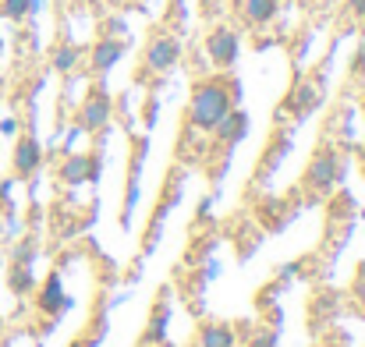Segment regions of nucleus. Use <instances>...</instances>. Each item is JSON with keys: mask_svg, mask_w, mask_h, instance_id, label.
<instances>
[{"mask_svg": "<svg viewBox=\"0 0 365 347\" xmlns=\"http://www.w3.org/2000/svg\"><path fill=\"white\" fill-rule=\"evenodd\" d=\"M202 347H235V333L227 323H213L202 330Z\"/></svg>", "mask_w": 365, "mask_h": 347, "instance_id": "11", "label": "nucleus"}, {"mask_svg": "<svg viewBox=\"0 0 365 347\" xmlns=\"http://www.w3.org/2000/svg\"><path fill=\"white\" fill-rule=\"evenodd\" d=\"M359 291H362V301H365V284H362V287H359Z\"/></svg>", "mask_w": 365, "mask_h": 347, "instance_id": "19", "label": "nucleus"}, {"mask_svg": "<svg viewBox=\"0 0 365 347\" xmlns=\"http://www.w3.org/2000/svg\"><path fill=\"white\" fill-rule=\"evenodd\" d=\"M107 114H110V100L96 93V96H93V100L82 107V124H86V128H103Z\"/></svg>", "mask_w": 365, "mask_h": 347, "instance_id": "8", "label": "nucleus"}, {"mask_svg": "<svg viewBox=\"0 0 365 347\" xmlns=\"http://www.w3.org/2000/svg\"><path fill=\"white\" fill-rule=\"evenodd\" d=\"M32 262H36V248L25 241L14 248V262H11V291L14 294H29L36 287V276H32Z\"/></svg>", "mask_w": 365, "mask_h": 347, "instance_id": "2", "label": "nucleus"}, {"mask_svg": "<svg viewBox=\"0 0 365 347\" xmlns=\"http://www.w3.org/2000/svg\"><path fill=\"white\" fill-rule=\"evenodd\" d=\"M351 11H355V14H365V0H351Z\"/></svg>", "mask_w": 365, "mask_h": 347, "instance_id": "17", "label": "nucleus"}, {"mask_svg": "<svg viewBox=\"0 0 365 347\" xmlns=\"http://www.w3.org/2000/svg\"><path fill=\"white\" fill-rule=\"evenodd\" d=\"M245 128H248V117L238 114V110H227V114H224V120L217 124V131H220V138H224V142H238Z\"/></svg>", "mask_w": 365, "mask_h": 347, "instance_id": "10", "label": "nucleus"}, {"mask_svg": "<svg viewBox=\"0 0 365 347\" xmlns=\"http://www.w3.org/2000/svg\"><path fill=\"white\" fill-rule=\"evenodd\" d=\"M210 57H213L217 68H231L238 61V36L231 29H217L210 36Z\"/></svg>", "mask_w": 365, "mask_h": 347, "instance_id": "3", "label": "nucleus"}, {"mask_svg": "<svg viewBox=\"0 0 365 347\" xmlns=\"http://www.w3.org/2000/svg\"><path fill=\"white\" fill-rule=\"evenodd\" d=\"M273 11H277V0H242V14L252 25H266Z\"/></svg>", "mask_w": 365, "mask_h": 347, "instance_id": "9", "label": "nucleus"}, {"mask_svg": "<svg viewBox=\"0 0 365 347\" xmlns=\"http://www.w3.org/2000/svg\"><path fill=\"white\" fill-rule=\"evenodd\" d=\"M68 64H71V50H61L57 53V68H68Z\"/></svg>", "mask_w": 365, "mask_h": 347, "instance_id": "16", "label": "nucleus"}, {"mask_svg": "<svg viewBox=\"0 0 365 347\" xmlns=\"http://www.w3.org/2000/svg\"><path fill=\"white\" fill-rule=\"evenodd\" d=\"M75 347H96V341H78Z\"/></svg>", "mask_w": 365, "mask_h": 347, "instance_id": "18", "label": "nucleus"}, {"mask_svg": "<svg viewBox=\"0 0 365 347\" xmlns=\"http://www.w3.org/2000/svg\"><path fill=\"white\" fill-rule=\"evenodd\" d=\"M160 305H163V301H160ZM163 330H167V305H163V309H156V316H153V323H149L145 341H163Z\"/></svg>", "mask_w": 365, "mask_h": 347, "instance_id": "15", "label": "nucleus"}, {"mask_svg": "<svg viewBox=\"0 0 365 347\" xmlns=\"http://www.w3.org/2000/svg\"><path fill=\"white\" fill-rule=\"evenodd\" d=\"M227 110H231V93L224 86L206 82L195 89V96H192V124L195 128H217Z\"/></svg>", "mask_w": 365, "mask_h": 347, "instance_id": "1", "label": "nucleus"}, {"mask_svg": "<svg viewBox=\"0 0 365 347\" xmlns=\"http://www.w3.org/2000/svg\"><path fill=\"white\" fill-rule=\"evenodd\" d=\"M64 177H68V181H86V177H93V160H86V156H78V160H68V167H64Z\"/></svg>", "mask_w": 365, "mask_h": 347, "instance_id": "12", "label": "nucleus"}, {"mask_svg": "<svg viewBox=\"0 0 365 347\" xmlns=\"http://www.w3.org/2000/svg\"><path fill=\"white\" fill-rule=\"evenodd\" d=\"M337 174H341V163H337L334 152H330V156H316V163H312V170H309V185L330 188V185L337 181Z\"/></svg>", "mask_w": 365, "mask_h": 347, "instance_id": "6", "label": "nucleus"}, {"mask_svg": "<svg viewBox=\"0 0 365 347\" xmlns=\"http://www.w3.org/2000/svg\"><path fill=\"white\" fill-rule=\"evenodd\" d=\"M39 142L32 138V135H25V138H18V145H14V170L21 174V177H29V174H36V167H39Z\"/></svg>", "mask_w": 365, "mask_h": 347, "instance_id": "4", "label": "nucleus"}, {"mask_svg": "<svg viewBox=\"0 0 365 347\" xmlns=\"http://www.w3.org/2000/svg\"><path fill=\"white\" fill-rule=\"evenodd\" d=\"M178 57H181V46H178L174 39H156V43L149 46V68H156V71L174 68Z\"/></svg>", "mask_w": 365, "mask_h": 347, "instance_id": "5", "label": "nucleus"}, {"mask_svg": "<svg viewBox=\"0 0 365 347\" xmlns=\"http://www.w3.org/2000/svg\"><path fill=\"white\" fill-rule=\"evenodd\" d=\"M4 347H7V344H4Z\"/></svg>", "mask_w": 365, "mask_h": 347, "instance_id": "20", "label": "nucleus"}, {"mask_svg": "<svg viewBox=\"0 0 365 347\" xmlns=\"http://www.w3.org/2000/svg\"><path fill=\"white\" fill-rule=\"evenodd\" d=\"M118 57H121V43H103V46H96V68H110Z\"/></svg>", "mask_w": 365, "mask_h": 347, "instance_id": "14", "label": "nucleus"}, {"mask_svg": "<svg viewBox=\"0 0 365 347\" xmlns=\"http://www.w3.org/2000/svg\"><path fill=\"white\" fill-rule=\"evenodd\" d=\"M68 305H71V301L64 298L61 276H57V273H50V276H46V287H43V294H39V309L57 316V312H61V309H68Z\"/></svg>", "mask_w": 365, "mask_h": 347, "instance_id": "7", "label": "nucleus"}, {"mask_svg": "<svg viewBox=\"0 0 365 347\" xmlns=\"http://www.w3.org/2000/svg\"><path fill=\"white\" fill-rule=\"evenodd\" d=\"M32 7H36V0H4L0 4V14L4 18H25Z\"/></svg>", "mask_w": 365, "mask_h": 347, "instance_id": "13", "label": "nucleus"}]
</instances>
